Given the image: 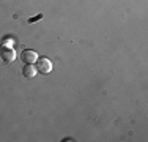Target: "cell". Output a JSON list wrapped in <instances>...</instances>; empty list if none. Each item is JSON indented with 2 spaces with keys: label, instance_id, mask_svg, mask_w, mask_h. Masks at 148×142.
<instances>
[{
  "label": "cell",
  "instance_id": "cell-1",
  "mask_svg": "<svg viewBox=\"0 0 148 142\" xmlns=\"http://www.w3.org/2000/svg\"><path fill=\"white\" fill-rule=\"evenodd\" d=\"M35 63H36V65H35L36 73H40V74H49L52 71V62L47 57H38Z\"/></svg>",
  "mask_w": 148,
  "mask_h": 142
},
{
  "label": "cell",
  "instance_id": "cell-2",
  "mask_svg": "<svg viewBox=\"0 0 148 142\" xmlns=\"http://www.w3.org/2000/svg\"><path fill=\"white\" fill-rule=\"evenodd\" d=\"M0 57H2V60L5 63H11V62H14V59H16V51L13 48L2 46V48H0Z\"/></svg>",
  "mask_w": 148,
  "mask_h": 142
},
{
  "label": "cell",
  "instance_id": "cell-3",
  "mask_svg": "<svg viewBox=\"0 0 148 142\" xmlns=\"http://www.w3.org/2000/svg\"><path fill=\"white\" fill-rule=\"evenodd\" d=\"M22 62L25 63V65H33L35 62H36L38 55L35 51H32V49H25V51H22Z\"/></svg>",
  "mask_w": 148,
  "mask_h": 142
},
{
  "label": "cell",
  "instance_id": "cell-4",
  "mask_svg": "<svg viewBox=\"0 0 148 142\" xmlns=\"http://www.w3.org/2000/svg\"><path fill=\"white\" fill-rule=\"evenodd\" d=\"M22 74H24L25 77H29V79L35 77V76H36V68H35V65H24Z\"/></svg>",
  "mask_w": 148,
  "mask_h": 142
},
{
  "label": "cell",
  "instance_id": "cell-5",
  "mask_svg": "<svg viewBox=\"0 0 148 142\" xmlns=\"http://www.w3.org/2000/svg\"><path fill=\"white\" fill-rule=\"evenodd\" d=\"M41 17H43V14H38V16H35V17H32V19L29 21V22L32 24V22H35V21H38V19H41Z\"/></svg>",
  "mask_w": 148,
  "mask_h": 142
}]
</instances>
